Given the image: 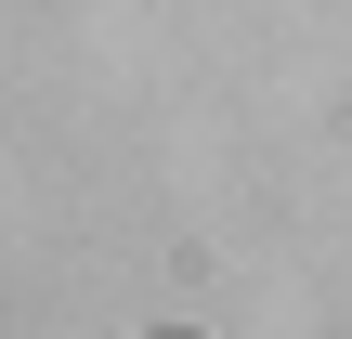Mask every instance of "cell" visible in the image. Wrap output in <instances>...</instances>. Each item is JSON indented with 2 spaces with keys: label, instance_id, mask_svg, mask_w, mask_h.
Here are the masks:
<instances>
[{
  "label": "cell",
  "instance_id": "1",
  "mask_svg": "<svg viewBox=\"0 0 352 339\" xmlns=\"http://www.w3.org/2000/svg\"><path fill=\"white\" fill-rule=\"evenodd\" d=\"M157 339H170V327H157Z\"/></svg>",
  "mask_w": 352,
  "mask_h": 339
}]
</instances>
